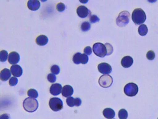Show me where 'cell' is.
<instances>
[{
  "mask_svg": "<svg viewBox=\"0 0 158 119\" xmlns=\"http://www.w3.org/2000/svg\"><path fill=\"white\" fill-rule=\"evenodd\" d=\"M138 91V86L134 83H129L127 84L124 88L125 94L130 97L135 96L137 94Z\"/></svg>",
  "mask_w": 158,
  "mask_h": 119,
  "instance_id": "cell-5",
  "label": "cell"
},
{
  "mask_svg": "<svg viewBox=\"0 0 158 119\" xmlns=\"http://www.w3.org/2000/svg\"><path fill=\"white\" fill-rule=\"evenodd\" d=\"M132 19L136 24L139 25L145 21L146 19V14L142 9H136L132 13Z\"/></svg>",
  "mask_w": 158,
  "mask_h": 119,
  "instance_id": "cell-2",
  "label": "cell"
},
{
  "mask_svg": "<svg viewBox=\"0 0 158 119\" xmlns=\"http://www.w3.org/2000/svg\"><path fill=\"white\" fill-rule=\"evenodd\" d=\"M134 62L133 58L129 56L124 57L121 61L122 67L125 68H128L133 65Z\"/></svg>",
  "mask_w": 158,
  "mask_h": 119,
  "instance_id": "cell-15",
  "label": "cell"
},
{
  "mask_svg": "<svg viewBox=\"0 0 158 119\" xmlns=\"http://www.w3.org/2000/svg\"></svg>",
  "mask_w": 158,
  "mask_h": 119,
  "instance_id": "cell-36",
  "label": "cell"
},
{
  "mask_svg": "<svg viewBox=\"0 0 158 119\" xmlns=\"http://www.w3.org/2000/svg\"><path fill=\"white\" fill-rule=\"evenodd\" d=\"M20 60V56L17 52H12L9 54L8 61L11 64L14 65L18 63Z\"/></svg>",
  "mask_w": 158,
  "mask_h": 119,
  "instance_id": "cell-14",
  "label": "cell"
},
{
  "mask_svg": "<svg viewBox=\"0 0 158 119\" xmlns=\"http://www.w3.org/2000/svg\"><path fill=\"white\" fill-rule=\"evenodd\" d=\"M103 114L105 118L108 119L113 118L115 116L114 111L110 108L105 109L103 111Z\"/></svg>",
  "mask_w": 158,
  "mask_h": 119,
  "instance_id": "cell-18",
  "label": "cell"
},
{
  "mask_svg": "<svg viewBox=\"0 0 158 119\" xmlns=\"http://www.w3.org/2000/svg\"><path fill=\"white\" fill-rule=\"evenodd\" d=\"M88 1H80V2H81L82 3H87L88 2Z\"/></svg>",
  "mask_w": 158,
  "mask_h": 119,
  "instance_id": "cell-35",
  "label": "cell"
},
{
  "mask_svg": "<svg viewBox=\"0 0 158 119\" xmlns=\"http://www.w3.org/2000/svg\"><path fill=\"white\" fill-rule=\"evenodd\" d=\"M89 61L88 56L85 54H81L80 52H77L73 56V61L76 64H85Z\"/></svg>",
  "mask_w": 158,
  "mask_h": 119,
  "instance_id": "cell-8",
  "label": "cell"
},
{
  "mask_svg": "<svg viewBox=\"0 0 158 119\" xmlns=\"http://www.w3.org/2000/svg\"><path fill=\"white\" fill-rule=\"evenodd\" d=\"M98 69L99 71L103 74H109L112 70L111 66L106 63H102L99 64Z\"/></svg>",
  "mask_w": 158,
  "mask_h": 119,
  "instance_id": "cell-10",
  "label": "cell"
},
{
  "mask_svg": "<svg viewBox=\"0 0 158 119\" xmlns=\"http://www.w3.org/2000/svg\"><path fill=\"white\" fill-rule=\"evenodd\" d=\"M74 89L71 86L67 85L64 86L62 91V95L65 97L71 96L73 94Z\"/></svg>",
  "mask_w": 158,
  "mask_h": 119,
  "instance_id": "cell-17",
  "label": "cell"
},
{
  "mask_svg": "<svg viewBox=\"0 0 158 119\" xmlns=\"http://www.w3.org/2000/svg\"><path fill=\"white\" fill-rule=\"evenodd\" d=\"M130 15L127 11H124L121 12L116 19V23L120 27H123L129 22Z\"/></svg>",
  "mask_w": 158,
  "mask_h": 119,
  "instance_id": "cell-3",
  "label": "cell"
},
{
  "mask_svg": "<svg viewBox=\"0 0 158 119\" xmlns=\"http://www.w3.org/2000/svg\"><path fill=\"white\" fill-rule=\"evenodd\" d=\"M138 32L141 36H146L148 32V29L147 26L145 24L141 25L138 28Z\"/></svg>",
  "mask_w": 158,
  "mask_h": 119,
  "instance_id": "cell-21",
  "label": "cell"
},
{
  "mask_svg": "<svg viewBox=\"0 0 158 119\" xmlns=\"http://www.w3.org/2000/svg\"><path fill=\"white\" fill-rule=\"evenodd\" d=\"M113 83V78L110 75H105L101 76L99 79L98 83L101 86L104 88L110 87Z\"/></svg>",
  "mask_w": 158,
  "mask_h": 119,
  "instance_id": "cell-7",
  "label": "cell"
},
{
  "mask_svg": "<svg viewBox=\"0 0 158 119\" xmlns=\"http://www.w3.org/2000/svg\"><path fill=\"white\" fill-rule=\"evenodd\" d=\"M18 82V79L15 77H11L9 81V84L11 86H13L16 85Z\"/></svg>",
  "mask_w": 158,
  "mask_h": 119,
  "instance_id": "cell-32",
  "label": "cell"
},
{
  "mask_svg": "<svg viewBox=\"0 0 158 119\" xmlns=\"http://www.w3.org/2000/svg\"><path fill=\"white\" fill-rule=\"evenodd\" d=\"M50 70L51 72L54 75H58L60 72V67L57 65H54L52 66Z\"/></svg>",
  "mask_w": 158,
  "mask_h": 119,
  "instance_id": "cell-26",
  "label": "cell"
},
{
  "mask_svg": "<svg viewBox=\"0 0 158 119\" xmlns=\"http://www.w3.org/2000/svg\"><path fill=\"white\" fill-rule=\"evenodd\" d=\"M62 89V86L60 84H54L51 85L50 89V91L52 95L57 96L61 93Z\"/></svg>",
  "mask_w": 158,
  "mask_h": 119,
  "instance_id": "cell-12",
  "label": "cell"
},
{
  "mask_svg": "<svg viewBox=\"0 0 158 119\" xmlns=\"http://www.w3.org/2000/svg\"><path fill=\"white\" fill-rule=\"evenodd\" d=\"M41 4L38 0H30L27 3L28 8L32 11H36L40 7Z\"/></svg>",
  "mask_w": 158,
  "mask_h": 119,
  "instance_id": "cell-16",
  "label": "cell"
},
{
  "mask_svg": "<svg viewBox=\"0 0 158 119\" xmlns=\"http://www.w3.org/2000/svg\"><path fill=\"white\" fill-rule=\"evenodd\" d=\"M93 50L94 54L97 56L103 57L107 55V52L106 46L100 43H96L93 46Z\"/></svg>",
  "mask_w": 158,
  "mask_h": 119,
  "instance_id": "cell-4",
  "label": "cell"
},
{
  "mask_svg": "<svg viewBox=\"0 0 158 119\" xmlns=\"http://www.w3.org/2000/svg\"><path fill=\"white\" fill-rule=\"evenodd\" d=\"M91 25L89 22L85 21L82 23L81 25V29L83 32L87 31L90 29Z\"/></svg>",
  "mask_w": 158,
  "mask_h": 119,
  "instance_id": "cell-22",
  "label": "cell"
},
{
  "mask_svg": "<svg viewBox=\"0 0 158 119\" xmlns=\"http://www.w3.org/2000/svg\"><path fill=\"white\" fill-rule=\"evenodd\" d=\"M107 49V56H109L111 55L113 52V46L109 43H107L105 44Z\"/></svg>",
  "mask_w": 158,
  "mask_h": 119,
  "instance_id": "cell-27",
  "label": "cell"
},
{
  "mask_svg": "<svg viewBox=\"0 0 158 119\" xmlns=\"http://www.w3.org/2000/svg\"></svg>",
  "mask_w": 158,
  "mask_h": 119,
  "instance_id": "cell-37",
  "label": "cell"
},
{
  "mask_svg": "<svg viewBox=\"0 0 158 119\" xmlns=\"http://www.w3.org/2000/svg\"><path fill=\"white\" fill-rule=\"evenodd\" d=\"M0 119H10V116L8 114H4L1 115Z\"/></svg>",
  "mask_w": 158,
  "mask_h": 119,
  "instance_id": "cell-34",
  "label": "cell"
},
{
  "mask_svg": "<svg viewBox=\"0 0 158 119\" xmlns=\"http://www.w3.org/2000/svg\"><path fill=\"white\" fill-rule=\"evenodd\" d=\"M118 117L120 119H127L128 117L127 111L124 109L121 110L119 112Z\"/></svg>",
  "mask_w": 158,
  "mask_h": 119,
  "instance_id": "cell-23",
  "label": "cell"
},
{
  "mask_svg": "<svg viewBox=\"0 0 158 119\" xmlns=\"http://www.w3.org/2000/svg\"><path fill=\"white\" fill-rule=\"evenodd\" d=\"M76 12L78 16L81 18H85L91 15L90 11L86 7L83 5L79 6Z\"/></svg>",
  "mask_w": 158,
  "mask_h": 119,
  "instance_id": "cell-9",
  "label": "cell"
},
{
  "mask_svg": "<svg viewBox=\"0 0 158 119\" xmlns=\"http://www.w3.org/2000/svg\"><path fill=\"white\" fill-rule=\"evenodd\" d=\"M8 56V53L5 50H2L0 52V60L2 62H5L7 60Z\"/></svg>",
  "mask_w": 158,
  "mask_h": 119,
  "instance_id": "cell-24",
  "label": "cell"
},
{
  "mask_svg": "<svg viewBox=\"0 0 158 119\" xmlns=\"http://www.w3.org/2000/svg\"><path fill=\"white\" fill-rule=\"evenodd\" d=\"M49 39L47 36L41 35L38 36L36 39L37 44L40 46H44L47 44L48 42Z\"/></svg>",
  "mask_w": 158,
  "mask_h": 119,
  "instance_id": "cell-19",
  "label": "cell"
},
{
  "mask_svg": "<svg viewBox=\"0 0 158 119\" xmlns=\"http://www.w3.org/2000/svg\"><path fill=\"white\" fill-rule=\"evenodd\" d=\"M84 54L87 55H91L92 53L91 48L89 46H87V47L85 48L84 50Z\"/></svg>",
  "mask_w": 158,
  "mask_h": 119,
  "instance_id": "cell-33",
  "label": "cell"
},
{
  "mask_svg": "<svg viewBox=\"0 0 158 119\" xmlns=\"http://www.w3.org/2000/svg\"><path fill=\"white\" fill-rule=\"evenodd\" d=\"M28 95L30 97L34 98H37L38 95L37 91L33 89H30L28 91Z\"/></svg>",
  "mask_w": 158,
  "mask_h": 119,
  "instance_id": "cell-25",
  "label": "cell"
},
{
  "mask_svg": "<svg viewBox=\"0 0 158 119\" xmlns=\"http://www.w3.org/2000/svg\"><path fill=\"white\" fill-rule=\"evenodd\" d=\"M11 71L12 75L16 77H19L22 75L23 70L21 66L15 65H13L11 67Z\"/></svg>",
  "mask_w": 158,
  "mask_h": 119,
  "instance_id": "cell-13",
  "label": "cell"
},
{
  "mask_svg": "<svg viewBox=\"0 0 158 119\" xmlns=\"http://www.w3.org/2000/svg\"><path fill=\"white\" fill-rule=\"evenodd\" d=\"M67 104L70 107H73L75 106L79 107L82 104L81 99L79 98H74L72 97H68L66 100Z\"/></svg>",
  "mask_w": 158,
  "mask_h": 119,
  "instance_id": "cell-11",
  "label": "cell"
},
{
  "mask_svg": "<svg viewBox=\"0 0 158 119\" xmlns=\"http://www.w3.org/2000/svg\"><path fill=\"white\" fill-rule=\"evenodd\" d=\"M11 76L10 70L8 69H4L1 72V78L2 81H8Z\"/></svg>",
  "mask_w": 158,
  "mask_h": 119,
  "instance_id": "cell-20",
  "label": "cell"
},
{
  "mask_svg": "<svg viewBox=\"0 0 158 119\" xmlns=\"http://www.w3.org/2000/svg\"><path fill=\"white\" fill-rule=\"evenodd\" d=\"M90 21L91 23H95L100 21V19L96 15H93L90 16Z\"/></svg>",
  "mask_w": 158,
  "mask_h": 119,
  "instance_id": "cell-29",
  "label": "cell"
},
{
  "mask_svg": "<svg viewBox=\"0 0 158 119\" xmlns=\"http://www.w3.org/2000/svg\"><path fill=\"white\" fill-rule=\"evenodd\" d=\"M48 81L51 83L55 82L56 80V78L55 75L53 74H49L47 77Z\"/></svg>",
  "mask_w": 158,
  "mask_h": 119,
  "instance_id": "cell-30",
  "label": "cell"
},
{
  "mask_svg": "<svg viewBox=\"0 0 158 119\" xmlns=\"http://www.w3.org/2000/svg\"><path fill=\"white\" fill-rule=\"evenodd\" d=\"M23 106L26 111L32 113L37 110L38 107V103L36 99L28 97L26 98L24 101Z\"/></svg>",
  "mask_w": 158,
  "mask_h": 119,
  "instance_id": "cell-1",
  "label": "cell"
},
{
  "mask_svg": "<svg viewBox=\"0 0 158 119\" xmlns=\"http://www.w3.org/2000/svg\"><path fill=\"white\" fill-rule=\"evenodd\" d=\"M49 104L50 108L54 111H58L62 109L63 103L60 98L53 97L50 99Z\"/></svg>",
  "mask_w": 158,
  "mask_h": 119,
  "instance_id": "cell-6",
  "label": "cell"
},
{
  "mask_svg": "<svg viewBox=\"0 0 158 119\" xmlns=\"http://www.w3.org/2000/svg\"><path fill=\"white\" fill-rule=\"evenodd\" d=\"M155 53L152 50L149 51L147 54V58L149 60H152L155 57Z\"/></svg>",
  "mask_w": 158,
  "mask_h": 119,
  "instance_id": "cell-28",
  "label": "cell"
},
{
  "mask_svg": "<svg viewBox=\"0 0 158 119\" xmlns=\"http://www.w3.org/2000/svg\"><path fill=\"white\" fill-rule=\"evenodd\" d=\"M56 9L59 12H63L65 9V6L63 3H59L56 6Z\"/></svg>",
  "mask_w": 158,
  "mask_h": 119,
  "instance_id": "cell-31",
  "label": "cell"
}]
</instances>
